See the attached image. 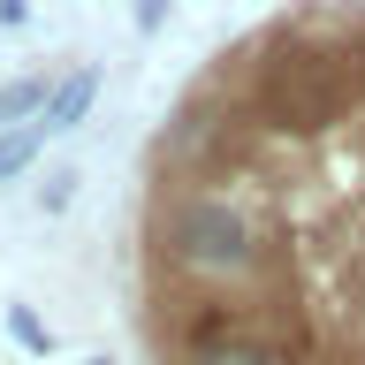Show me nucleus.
<instances>
[{"label":"nucleus","mask_w":365,"mask_h":365,"mask_svg":"<svg viewBox=\"0 0 365 365\" xmlns=\"http://www.w3.org/2000/svg\"><path fill=\"white\" fill-rule=\"evenodd\" d=\"M244 114L282 137H319L358 107L365 91V16H312V23H274L244 46Z\"/></svg>","instance_id":"obj_1"},{"label":"nucleus","mask_w":365,"mask_h":365,"mask_svg":"<svg viewBox=\"0 0 365 365\" xmlns=\"http://www.w3.org/2000/svg\"><path fill=\"white\" fill-rule=\"evenodd\" d=\"M153 244L182 282H213V289H236V282H251L267 267V236H259V221L228 190H175V198H160Z\"/></svg>","instance_id":"obj_2"},{"label":"nucleus","mask_w":365,"mask_h":365,"mask_svg":"<svg viewBox=\"0 0 365 365\" xmlns=\"http://www.w3.org/2000/svg\"><path fill=\"white\" fill-rule=\"evenodd\" d=\"M91 99H99V76H91V68H68L61 84H53V99H46V114H38V122L61 137V130H76V122L91 114Z\"/></svg>","instance_id":"obj_3"},{"label":"nucleus","mask_w":365,"mask_h":365,"mask_svg":"<svg viewBox=\"0 0 365 365\" xmlns=\"http://www.w3.org/2000/svg\"><path fill=\"white\" fill-rule=\"evenodd\" d=\"M182 365H289V350L267 335H228V342H205V350H182Z\"/></svg>","instance_id":"obj_4"},{"label":"nucleus","mask_w":365,"mask_h":365,"mask_svg":"<svg viewBox=\"0 0 365 365\" xmlns=\"http://www.w3.org/2000/svg\"><path fill=\"white\" fill-rule=\"evenodd\" d=\"M46 99H53V84H46V76H23V84H0V122H38L46 114Z\"/></svg>","instance_id":"obj_5"},{"label":"nucleus","mask_w":365,"mask_h":365,"mask_svg":"<svg viewBox=\"0 0 365 365\" xmlns=\"http://www.w3.org/2000/svg\"><path fill=\"white\" fill-rule=\"evenodd\" d=\"M46 122H23V130H0V182L8 175H23V168H31V160H38V145H46Z\"/></svg>","instance_id":"obj_6"},{"label":"nucleus","mask_w":365,"mask_h":365,"mask_svg":"<svg viewBox=\"0 0 365 365\" xmlns=\"http://www.w3.org/2000/svg\"><path fill=\"white\" fill-rule=\"evenodd\" d=\"M8 335H16L23 350H31V358H46V350H53V327H46V319L31 312V304H8Z\"/></svg>","instance_id":"obj_7"},{"label":"nucleus","mask_w":365,"mask_h":365,"mask_svg":"<svg viewBox=\"0 0 365 365\" xmlns=\"http://www.w3.org/2000/svg\"><path fill=\"white\" fill-rule=\"evenodd\" d=\"M168 8H175V0H137V31H160V23H168Z\"/></svg>","instance_id":"obj_8"},{"label":"nucleus","mask_w":365,"mask_h":365,"mask_svg":"<svg viewBox=\"0 0 365 365\" xmlns=\"http://www.w3.org/2000/svg\"><path fill=\"white\" fill-rule=\"evenodd\" d=\"M0 23H23V0H0Z\"/></svg>","instance_id":"obj_9"},{"label":"nucleus","mask_w":365,"mask_h":365,"mask_svg":"<svg viewBox=\"0 0 365 365\" xmlns=\"http://www.w3.org/2000/svg\"><path fill=\"white\" fill-rule=\"evenodd\" d=\"M91 365H107V358H91Z\"/></svg>","instance_id":"obj_10"}]
</instances>
